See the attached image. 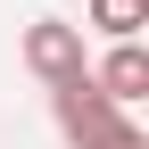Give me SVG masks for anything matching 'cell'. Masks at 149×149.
I'll use <instances>...</instances> for the list:
<instances>
[{"instance_id": "277c9868", "label": "cell", "mask_w": 149, "mask_h": 149, "mask_svg": "<svg viewBox=\"0 0 149 149\" xmlns=\"http://www.w3.org/2000/svg\"><path fill=\"white\" fill-rule=\"evenodd\" d=\"M141 17H149V0H91V25H100L108 42H133Z\"/></svg>"}, {"instance_id": "3957f363", "label": "cell", "mask_w": 149, "mask_h": 149, "mask_svg": "<svg viewBox=\"0 0 149 149\" xmlns=\"http://www.w3.org/2000/svg\"><path fill=\"white\" fill-rule=\"evenodd\" d=\"M91 91H100L108 108L141 100V91H149V50H141V42H116V50L100 58V74H91Z\"/></svg>"}, {"instance_id": "7a4b0ae2", "label": "cell", "mask_w": 149, "mask_h": 149, "mask_svg": "<svg viewBox=\"0 0 149 149\" xmlns=\"http://www.w3.org/2000/svg\"><path fill=\"white\" fill-rule=\"evenodd\" d=\"M25 66L42 74L50 91H66V83H83V25H66V17H42V25L25 33Z\"/></svg>"}, {"instance_id": "6da1fadb", "label": "cell", "mask_w": 149, "mask_h": 149, "mask_svg": "<svg viewBox=\"0 0 149 149\" xmlns=\"http://www.w3.org/2000/svg\"><path fill=\"white\" fill-rule=\"evenodd\" d=\"M58 124H66V141H74V149H149L141 124H133V116H116V108L91 91V74L58 91Z\"/></svg>"}]
</instances>
